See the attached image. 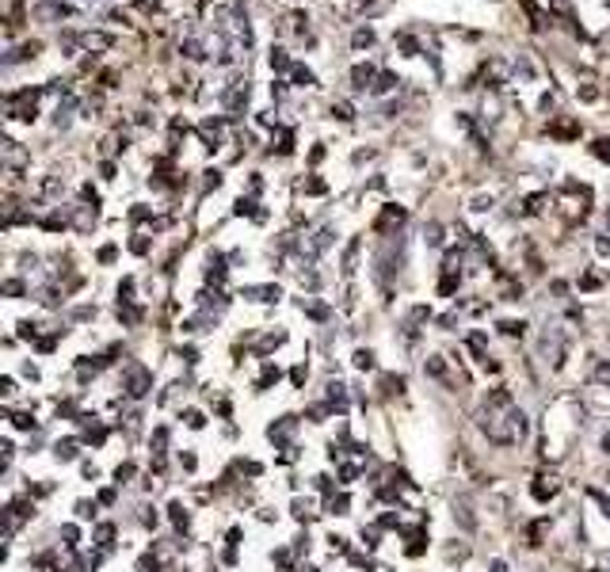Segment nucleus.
I'll list each match as a JSON object with an SVG mask.
<instances>
[{"label":"nucleus","mask_w":610,"mask_h":572,"mask_svg":"<svg viewBox=\"0 0 610 572\" xmlns=\"http://www.w3.org/2000/svg\"><path fill=\"white\" fill-rule=\"evenodd\" d=\"M271 69H286V54H283V50H271Z\"/></svg>","instance_id":"nucleus-2"},{"label":"nucleus","mask_w":610,"mask_h":572,"mask_svg":"<svg viewBox=\"0 0 610 572\" xmlns=\"http://www.w3.org/2000/svg\"><path fill=\"white\" fill-rule=\"evenodd\" d=\"M595 157H610V137H603V142H595Z\"/></svg>","instance_id":"nucleus-3"},{"label":"nucleus","mask_w":610,"mask_h":572,"mask_svg":"<svg viewBox=\"0 0 610 572\" xmlns=\"http://www.w3.org/2000/svg\"><path fill=\"white\" fill-rule=\"evenodd\" d=\"M355 366H363V371H371V366H374V355H371V351H359V355H355Z\"/></svg>","instance_id":"nucleus-1"},{"label":"nucleus","mask_w":610,"mask_h":572,"mask_svg":"<svg viewBox=\"0 0 610 572\" xmlns=\"http://www.w3.org/2000/svg\"><path fill=\"white\" fill-rule=\"evenodd\" d=\"M371 43H374L371 31H359V35H355V46H371Z\"/></svg>","instance_id":"nucleus-4"}]
</instances>
